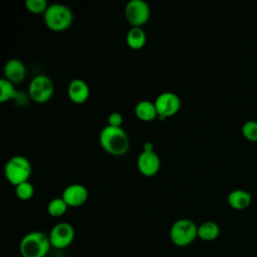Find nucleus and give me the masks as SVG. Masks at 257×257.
Returning a JSON list of instances; mask_svg holds the SVG:
<instances>
[{
    "mask_svg": "<svg viewBox=\"0 0 257 257\" xmlns=\"http://www.w3.org/2000/svg\"><path fill=\"white\" fill-rule=\"evenodd\" d=\"M99 144L107 154L115 157L125 155L130 149L128 136L121 126L107 124L102 127L99 134Z\"/></svg>",
    "mask_w": 257,
    "mask_h": 257,
    "instance_id": "f257e3e1",
    "label": "nucleus"
},
{
    "mask_svg": "<svg viewBox=\"0 0 257 257\" xmlns=\"http://www.w3.org/2000/svg\"><path fill=\"white\" fill-rule=\"evenodd\" d=\"M50 248L49 237L42 231L27 233L19 244V252L22 257H45Z\"/></svg>",
    "mask_w": 257,
    "mask_h": 257,
    "instance_id": "f03ea898",
    "label": "nucleus"
},
{
    "mask_svg": "<svg viewBox=\"0 0 257 257\" xmlns=\"http://www.w3.org/2000/svg\"><path fill=\"white\" fill-rule=\"evenodd\" d=\"M44 23L52 31L61 32L73 23V12L63 4H51L44 12Z\"/></svg>",
    "mask_w": 257,
    "mask_h": 257,
    "instance_id": "7ed1b4c3",
    "label": "nucleus"
},
{
    "mask_svg": "<svg viewBox=\"0 0 257 257\" xmlns=\"http://www.w3.org/2000/svg\"><path fill=\"white\" fill-rule=\"evenodd\" d=\"M171 241L178 247H186L198 238V226L193 220L179 219L170 229Z\"/></svg>",
    "mask_w": 257,
    "mask_h": 257,
    "instance_id": "20e7f679",
    "label": "nucleus"
},
{
    "mask_svg": "<svg viewBox=\"0 0 257 257\" xmlns=\"http://www.w3.org/2000/svg\"><path fill=\"white\" fill-rule=\"evenodd\" d=\"M32 173V166L28 159L23 156L10 158L4 168V174L9 183L15 187L27 182Z\"/></svg>",
    "mask_w": 257,
    "mask_h": 257,
    "instance_id": "39448f33",
    "label": "nucleus"
},
{
    "mask_svg": "<svg viewBox=\"0 0 257 257\" xmlns=\"http://www.w3.org/2000/svg\"><path fill=\"white\" fill-rule=\"evenodd\" d=\"M54 92V84L50 77L44 74L36 75L32 78L28 86V93L31 99L37 103L46 102Z\"/></svg>",
    "mask_w": 257,
    "mask_h": 257,
    "instance_id": "423d86ee",
    "label": "nucleus"
},
{
    "mask_svg": "<svg viewBox=\"0 0 257 257\" xmlns=\"http://www.w3.org/2000/svg\"><path fill=\"white\" fill-rule=\"evenodd\" d=\"M151 16V9L144 0H131L124 7V17L132 27L145 25Z\"/></svg>",
    "mask_w": 257,
    "mask_h": 257,
    "instance_id": "0eeeda50",
    "label": "nucleus"
},
{
    "mask_svg": "<svg viewBox=\"0 0 257 257\" xmlns=\"http://www.w3.org/2000/svg\"><path fill=\"white\" fill-rule=\"evenodd\" d=\"M154 103L158 112V117L161 120L177 114L181 108V99L179 95L171 91L160 93L156 97Z\"/></svg>",
    "mask_w": 257,
    "mask_h": 257,
    "instance_id": "6e6552de",
    "label": "nucleus"
},
{
    "mask_svg": "<svg viewBox=\"0 0 257 257\" xmlns=\"http://www.w3.org/2000/svg\"><path fill=\"white\" fill-rule=\"evenodd\" d=\"M51 247L55 249H64L74 240L75 231L71 224L60 222L55 224L48 234Z\"/></svg>",
    "mask_w": 257,
    "mask_h": 257,
    "instance_id": "1a4fd4ad",
    "label": "nucleus"
},
{
    "mask_svg": "<svg viewBox=\"0 0 257 257\" xmlns=\"http://www.w3.org/2000/svg\"><path fill=\"white\" fill-rule=\"evenodd\" d=\"M137 165L142 175L145 177H154L160 170L161 160L155 151H142L138 157Z\"/></svg>",
    "mask_w": 257,
    "mask_h": 257,
    "instance_id": "9d476101",
    "label": "nucleus"
},
{
    "mask_svg": "<svg viewBox=\"0 0 257 257\" xmlns=\"http://www.w3.org/2000/svg\"><path fill=\"white\" fill-rule=\"evenodd\" d=\"M61 198L68 207H79L87 201L88 191L81 184H71L63 190Z\"/></svg>",
    "mask_w": 257,
    "mask_h": 257,
    "instance_id": "9b49d317",
    "label": "nucleus"
},
{
    "mask_svg": "<svg viewBox=\"0 0 257 257\" xmlns=\"http://www.w3.org/2000/svg\"><path fill=\"white\" fill-rule=\"evenodd\" d=\"M89 86L83 79L74 78L68 84L67 95L69 99L76 104L85 102L89 97Z\"/></svg>",
    "mask_w": 257,
    "mask_h": 257,
    "instance_id": "f8f14e48",
    "label": "nucleus"
},
{
    "mask_svg": "<svg viewBox=\"0 0 257 257\" xmlns=\"http://www.w3.org/2000/svg\"><path fill=\"white\" fill-rule=\"evenodd\" d=\"M4 75L13 84L21 83L26 77V66L19 59H9L4 65Z\"/></svg>",
    "mask_w": 257,
    "mask_h": 257,
    "instance_id": "ddd939ff",
    "label": "nucleus"
},
{
    "mask_svg": "<svg viewBox=\"0 0 257 257\" xmlns=\"http://www.w3.org/2000/svg\"><path fill=\"white\" fill-rule=\"evenodd\" d=\"M251 193L242 189H235L231 191L227 198L229 206L235 210L246 209L251 204Z\"/></svg>",
    "mask_w": 257,
    "mask_h": 257,
    "instance_id": "4468645a",
    "label": "nucleus"
},
{
    "mask_svg": "<svg viewBox=\"0 0 257 257\" xmlns=\"http://www.w3.org/2000/svg\"><path fill=\"white\" fill-rule=\"evenodd\" d=\"M135 113L143 121L154 120L158 116L155 103L150 100H141L136 104Z\"/></svg>",
    "mask_w": 257,
    "mask_h": 257,
    "instance_id": "2eb2a0df",
    "label": "nucleus"
},
{
    "mask_svg": "<svg viewBox=\"0 0 257 257\" xmlns=\"http://www.w3.org/2000/svg\"><path fill=\"white\" fill-rule=\"evenodd\" d=\"M127 46L133 50L142 49L147 42V35L141 27H132L125 36Z\"/></svg>",
    "mask_w": 257,
    "mask_h": 257,
    "instance_id": "dca6fc26",
    "label": "nucleus"
},
{
    "mask_svg": "<svg viewBox=\"0 0 257 257\" xmlns=\"http://www.w3.org/2000/svg\"><path fill=\"white\" fill-rule=\"evenodd\" d=\"M220 228L214 221H206L198 226V238L203 241H214L219 237Z\"/></svg>",
    "mask_w": 257,
    "mask_h": 257,
    "instance_id": "f3484780",
    "label": "nucleus"
},
{
    "mask_svg": "<svg viewBox=\"0 0 257 257\" xmlns=\"http://www.w3.org/2000/svg\"><path fill=\"white\" fill-rule=\"evenodd\" d=\"M17 90L14 84L7 80L5 77L0 79V101L5 102L17 97Z\"/></svg>",
    "mask_w": 257,
    "mask_h": 257,
    "instance_id": "a211bd4d",
    "label": "nucleus"
},
{
    "mask_svg": "<svg viewBox=\"0 0 257 257\" xmlns=\"http://www.w3.org/2000/svg\"><path fill=\"white\" fill-rule=\"evenodd\" d=\"M67 208H68L67 204L64 202V200L61 197L54 198L47 205V213L51 217L57 218L64 215L67 211Z\"/></svg>",
    "mask_w": 257,
    "mask_h": 257,
    "instance_id": "6ab92c4d",
    "label": "nucleus"
},
{
    "mask_svg": "<svg viewBox=\"0 0 257 257\" xmlns=\"http://www.w3.org/2000/svg\"><path fill=\"white\" fill-rule=\"evenodd\" d=\"M15 194L18 197V199L22 201H27L33 197L34 187L30 182H24L15 187Z\"/></svg>",
    "mask_w": 257,
    "mask_h": 257,
    "instance_id": "aec40b11",
    "label": "nucleus"
},
{
    "mask_svg": "<svg viewBox=\"0 0 257 257\" xmlns=\"http://www.w3.org/2000/svg\"><path fill=\"white\" fill-rule=\"evenodd\" d=\"M242 135L245 139L251 142H257V121L249 119L245 121L241 128Z\"/></svg>",
    "mask_w": 257,
    "mask_h": 257,
    "instance_id": "412c9836",
    "label": "nucleus"
},
{
    "mask_svg": "<svg viewBox=\"0 0 257 257\" xmlns=\"http://www.w3.org/2000/svg\"><path fill=\"white\" fill-rule=\"evenodd\" d=\"M25 6L28 11L34 14L44 13L48 8V4L45 0H26Z\"/></svg>",
    "mask_w": 257,
    "mask_h": 257,
    "instance_id": "4be33fe9",
    "label": "nucleus"
},
{
    "mask_svg": "<svg viewBox=\"0 0 257 257\" xmlns=\"http://www.w3.org/2000/svg\"><path fill=\"white\" fill-rule=\"evenodd\" d=\"M108 124L111 126H121L122 115L118 112H111L108 115Z\"/></svg>",
    "mask_w": 257,
    "mask_h": 257,
    "instance_id": "5701e85b",
    "label": "nucleus"
},
{
    "mask_svg": "<svg viewBox=\"0 0 257 257\" xmlns=\"http://www.w3.org/2000/svg\"><path fill=\"white\" fill-rule=\"evenodd\" d=\"M143 151H146V152H151V151H154V146L152 143L150 142H147L144 144L143 146Z\"/></svg>",
    "mask_w": 257,
    "mask_h": 257,
    "instance_id": "b1692460",
    "label": "nucleus"
}]
</instances>
